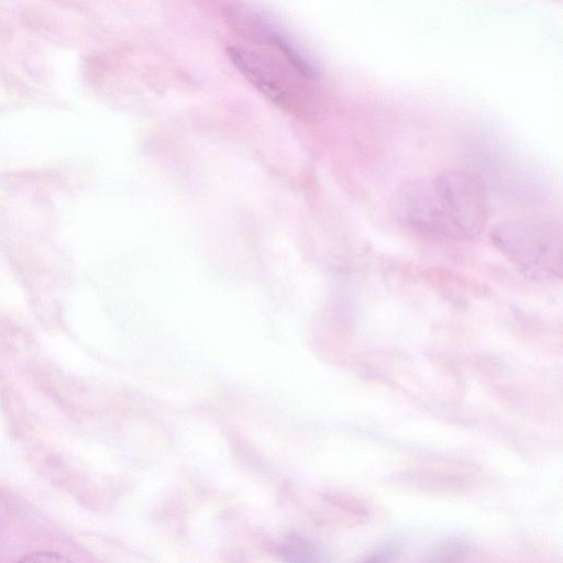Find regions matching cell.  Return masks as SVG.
Listing matches in <instances>:
<instances>
[{
	"instance_id": "3",
	"label": "cell",
	"mask_w": 563,
	"mask_h": 563,
	"mask_svg": "<svg viewBox=\"0 0 563 563\" xmlns=\"http://www.w3.org/2000/svg\"><path fill=\"white\" fill-rule=\"evenodd\" d=\"M228 54L241 74L275 104L285 109L291 106L289 75L282 65L246 47L230 46Z\"/></svg>"
},
{
	"instance_id": "2",
	"label": "cell",
	"mask_w": 563,
	"mask_h": 563,
	"mask_svg": "<svg viewBox=\"0 0 563 563\" xmlns=\"http://www.w3.org/2000/svg\"><path fill=\"white\" fill-rule=\"evenodd\" d=\"M441 219V239L466 241L477 238L489 217L484 180L463 169H450L433 176Z\"/></svg>"
},
{
	"instance_id": "1",
	"label": "cell",
	"mask_w": 563,
	"mask_h": 563,
	"mask_svg": "<svg viewBox=\"0 0 563 563\" xmlns=\"http://www.w3.org/2000/svg\"><path fill=\"white\" fill-rule=\"evenodd\" d=\"M490 238L523 274L534 278L562 276V230L553 220L523 217L498 222Z\"/></svg>"
},
{
	"instance_id": "5",
	"label": "cell",
	"mask_w": 563,
	"mask_h": 563,
	"mask_svg": "<svg viewBox=\"0 0 563 563\" xmlns=\"http://www.w3.org/2000/svg\"><path fill=\"white\" fill-rule=\"evenodd\" d=\"M16 563H73V562L63 554H59L56 552H51V551H41V552H35V553L25 555Z\"/></svg>"
},
{
	"instance_id": "6",
	"label": "cell",
	"mask_w": 563,
	"mask_h": 563,
	"mask_svg": "<svg viewBox=\"0 0 563 563\" xmlns=\"http://www.w3.org/2000/svg\"><path fill=\"white\" fill-rule=\"evenodd\" d=\"M391 555L393 551L389 548L382 549L357 563H388L391 559Z\"/></svg>"
},
{
	"instance_id": "4",
	"label": "cell",
	"mask_w": 563,
	"mask_h": 563,
	"mask_svg": "<svg viewBox=\"0 0 563 563\" xmlns=\"http://www.w3.org/2000/svg\"><path fill=\"white\" fill-rule=\"evenodd\" d=\"M283 555L286 563H325L319 550L301 539H292L286 543Z\"/></svg>"
}]
</instances>
